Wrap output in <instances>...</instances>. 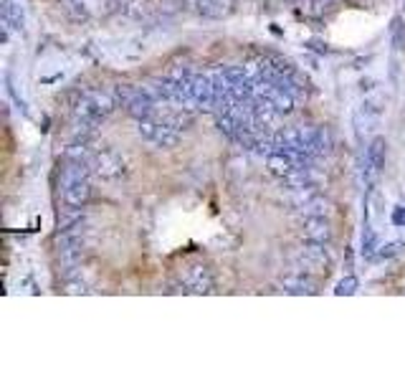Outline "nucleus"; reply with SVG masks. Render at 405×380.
<instances>
[{
  "instance_id": "nucleus-18",
  "label": "nucleus",
  "mask_w": 405,
  "mask_h": 380,
  "mask_svg": "<svg viewBox=\"0 0 405 380\" xmlns=\"http://www.w3.org/2000/svg\"><path fill=\"white\" fill-rule=\"evenodd\" d=\"M334 6H337V0H304L302 11L309 18H324L334 11Z\"/></svg>"
},
{
  "instance_id": "nucleus-9",
  "label": "nucleus",
  "mask_w": 405,
  "mask_h": 380,
  "mask_svg": "<svg viewBox=\"0 0 405 380\" xmlns=\"http://www.w3.org/2000/svg\"><path fill=\"white\" fill-rule=\"evenodd\" d=\"M61 200L66 205L69 211H81L86 203L91 200V183L89 178H81V180H74L61 185Z\"/></svg>"
},
{
  "instance_id": "nucleus-16",
  "label": "nucleus",
  "mask_w": 405,
  "mask_h": 380,
  "mask_svg": "<svg viewBox=\"0 0 405 380\" xmlns=\"http://www.w3.org/2000/svg\"><path fill=\"white\" fill-rule=\"evenodd\" d=\"M190 6H193V11L198 13L200 18L223 21L236 11V0H193Z\"/></svg>"
},
{
  "instance_id": "nucleus-10",
  "label": "nucleus",
  "mask_w": 405,
  "mask_h": 380,
  "mask_svg": "<svg viewBox=\"0 0 405 380\" xmlns=\"http://www.w3.org/2000/svg\"><path fill=\"white\" fill-rule=\"evenodd\" d=\"M382 115H385V107H382L380 99H365V102L360 104V109L355 112L357 132H372V129L380 125Z\"/></svg>"
},
{
  "instance_id": "nucleus-24",
  "label": "nucleus",
  "mask_w": 405,
  "mask_h": 380,
  "mask_svg": "<svg viewBox=\"0 0 405 380\" xmlns=\"http://www.w3.org/2000/svg\"><path fill=\"white\" fill-rule=\"evenodd\" d=\"M403 246L405 243L403 241H387V243H380V248H377V256L375 259H380V261H390V259H395L400 251H403Z\"/></svg>"
},
{
  "instance_id": "nucleus-5",
  "label": "nucleus",
  "mask_w": 405,
  "mask_h": 380,
  "mask_svg": "<svg viewBox=\"0 0 405 380\" xmlns=\"http://www.w3.org/2000/svg\"><path fill=\"white\" fill-rule=\"evenodd\" d=\"M137 134L145 139V142H150L152 147H158V150H172V147L180 145V132L172 129V127H168L165 122L155 120V117H150V120H137Z\"/></svg>"
},
{
  "instance_id": "nucleus-28",
  "label": "nucleus",
  "mask_w": 405,
  "mask_h": 380,
  "mask_svg": "<svg viewBox=\"0 0 405 380\" xmlns=\"http://www.w3.org/2000/svg\"><path fill=\"white\" fill-rule=\"evenodd\" d=\"M403 11H405V0H403Z\"/></svg>"
},
{
  "instance_id": "nucleus-21",
  "label": "nucleus",
  "mask_w": 405,
  "mask_h": 380,
  "mask_svg": "<svg viewBox=\"0 0 405 380\" xmlns=\"http://www.w3.org/2000/svg\"><path fill=\"white\" fill-rule=\"evenodd\" d=\"M64 292H66V294H89L91 289L81 277H71V274H69V277L64 279Z\"/></svg>"
},
{
  "instance_id": "nucleus-3",
  "label": "nucleus",
  "mask_w": 405,
  "mask_h": 380,
  "mask_svg": "<svg viewBox=\"0 0 405 380\" xmlns=\"http://www.w3.org/2000/svg\"><path fill=\"white\" fill-rule=\"evenodd\" d=\"M89 168H91V175H97L99 180H107V183H119L127 178V160L117 150H112V147H99V150H94V155H91L89 160Z\"/></svg>"
},
{
  "instance_id": "nucleus-1",
  "label": "nucleus",
  "mask_w": 405,
  "mask_h": 380,
  "mask_svg": "<svg viewBox=\"0 0 405 380\" xmlns=\"http://www.w3.org/2000/svg\"><path fill=\"white\" fill-rule=\"evenodd\" d=\"M276 147L286 150H299L309 157H324L332 150V134L322 129V127H284L274 132Z\"/></svg>"
},
{
  "instance_id": "nucleus-7",
  "label": "nucleus",
  "mask_w": 405,
  "mask_h": 380,
  "mask_svg": "<svg viewBox=\"0 0 405 380\" xmlns=\"http://www.w3.org/2000/svg\"><path fill=\"white\" fill-rule=\"evenodd\" d=\"M185 91H188L193 107L200 109H213L216 107V86L211 81V74H193L190 79L182 81Z\"/></svg>"
},
{
  "instance_id": "nucleus-15",
  "label": "nucleus",
  "mask_w": 405,
  "mask_h": 380,
  "mask_svg": "<svg viewBox=\"0 0 405 380\" xmlns=\"http://www.w3.org/2000/svg\"><path fill=\"white\" fill-rule=\"evenodd\" d=\"M302 234L307 241L327 243L332 241V224L327 216H304L302 218Z\"/></svg>"
},
{
  "instance_id": "nucleus-6",
  "label": "nucleus",
  "mask_w": 405,
  "mask_h": 380,
  "mask_svg": "<svg viewBox=\"0 0 405 380\" xmlns=\"http://www.w3.org/2000/svg\"><path fill=\"white\" fill-rule=\"evenodd\" d=\"M254 94L264 99V102L271 104L281 117L291 115V112H294V104H297V99L291 97L289 91L281 89L278 84H274L271 79H266V76H261L259 81H254Z\"/></svg>"
},
{
  "instance_id": "nucleus-27",
  "label": "nucleus",
  "mask_w": 405,
  "mask_h": 380,
  "mask_svg": "<svg viewBox=\"0 0 405 380\" xmlns=\"http://www.w3.org/2000/svg\"><path fill=\"white\" fill-rule=\"evenodd\" d=\"M352 3H365V0H352Z\"/></svg>"
},
{
  "instance_id": "nucleus-17",
  "label": "nucleus",
  "mask_w": 405,
  "mask_h": 380,
  "mask_svg": "<svg viewBox=\"0 0 405 380\" xmlns=\"http://www.w3.org/2000/svg\"><path fill=\"white\" fill-rule=\"evenodd\" d=\"M0 18H3V28L6 30H23L25 16L18 0H0Z\"/></svg>"
},
{
  "instance_id": "nucleus-12",
  "label": "nucleus",
  "mask_w": 405,
  "mask_h": 380,
  "mask_svg": "<svg viewBox=\"0 0 405 380\" xmlns=\"http://www.w3.org/2000/svg\"><path fill=\"white\" fill-rule=\"evenodd\" d=\"M158 6L152 0H122L119 16L127 23H147V21L155 18Z\"/></svg>"
},
{
  "instance_id": "nucleus-23",
  "label": "nucleus",
  "mask_w": 405,
  "mask_h": 380,
  "mask_svg": "<svg viewBox=\"0 0 405 380\" xmlns=\"http://www.w3.org/2000/svg\"><path fill=\"white\" fill-rule=\"evenodd\" d=\"M390 43H393L395 51L405 49V23H403V18L393 21V28H390Z\"/></svg>"
},
{
  "instance_id": "nucleus-19",
  "label": "nucleus",
  "mask_w": 405,
  "mask_h": 380,
  "mask_svg": "<svg viewBox=\"0 0 405 380\" xmlns=\"http://www.w3.org/2000/svg\"><path fill=\"white\" fill-rule=\"evenodd\" d=\"M377 248H380V241H377V234L372 226H365L363 234V259L372 261L377 256Z\"/></svg>"
},
{
  "instance_id": "nucleus-13",
  "label": "nucleus",
  "mask_w": 405,
  "mask_h": 380,
  "mask_svg": "<svg viewBox=\"0 0 405 380\" xmlns=\"http://www.w3.org/2000/svg\"><path fill=\"white\" fill-rule=\"evenodd\" d=\"M266 168H269L271 175H276L278 180L284 183V180H289L299 168H309V165H302L299 160H294L291 155H286L284 150H274L271 155L266 157Z\"/></svg>"
},
{
  "instance_id": "nucleus-22",
  "label": "nucleus",
  "mask_w": 405,
  "mask_h": 380,
  "mask_svg": "<svg viewBox=\"0 0 405 380\" xmlns=\"http://www.w3.org/2000/svg\"><path fill=\"white\" fill-rule=\"evenodd\" d=\"M188 8V0H160L158 3V13L160 16H177Z\"/></svg>"
},
{
  "instance_id": "nucleus-8",
  "label": "nucleus",
  "mask_w": 405,
  "mask_h": 380,
  "mask_svg": "<svg viewBox=\"0 0 405 380\" xmlns=\"http://www.w3.org/2000/svg\"><path fill=\"white\" fill-rule=\"evenodd\" d=\"M385 155H387V142L385 137H375L365 150V160H363V180L368 188L375 185L377 175L385 168Z\"/></svg>"
},
{
  "instance_id": "nucleus-11",
  "label": "nucleus",
  "mask_w": 405,
  "mask_h": 380,
  "mask_svg": "<svg viewBox=\"0 0 405 380\" xmlns=\"http://www.w3.org/2000/svg\"><path fill=\"white\" fill-rule=\"evenodd\" d=\"M278 287H281V292H286V294H297V296L317 294V282L312 279V274L299 272V269L291 274H284V277L278 279Z\"/></svg>"
},
{
  "instance_id": "nucleus-4",
  "label": "nucleus",
  "mask_w": 405,
  "mask_h": 380,
  "mask_svg": "<svg viewBox=\"0 0 405 380\" xmlns=\"http://www.w3.org/2000/svg\"><path fill=\"white\" fill-rule=\"evenodd\" d=\"M180 287L188 294H213L216 292V274L203 261H188L180 269Z\"/></svg>"
},
{
  "instance_id": "nucleus-2",
  "label": "nucleus",
  "mask_w": 405,
  "mask_h": 380,
  "mask_svg": "<svg viewBox=\"0 0 405 380\" xmlns=\"http://www.w3.org/2000/svg\"><path fill=\"white\" fill-rule=\"evenodd\" d=\"M294 264H297L299 272H307L312 277H322V274H329L332 269V256H329V248L327 243H317V241H307L297 248L294 253Z\"/></svg>"
},
{
  "instance_id": "nucleus-14",
  "label": "nucleus",
  "mask_w": 405,
  "mask_h": 380,
  "mask_svg": "<svg viewBox=\"0 0 405 380\" xmlns=\"http://www.w3.org/2000/svg\"><path fill=\"white\" fill-rule=\"evenodd\" d=\"M124 109H127V115L134 117V120H150V117L155 115V109H158V102H155V97H152L145 86H137V91H134L132 97L127 99V104H124Z\"/></svg>"
},
{
  "instance_id": "nucleus-20",
  "label": "nucleus",
  "mask_w": 405,
  "mask_h": 380,
  "mask_svg": "<svg viewBox=\"0 0 405 380\" xmlns=\"http://www.w3.org/2000/svg\"><path fill=\"white\" fill-rule=\"evenodd\" d=\"M357 289H360V282H357V277L347 274V277H342L337 282V287H334V294H337V296H352Z\"/></svg>"
},
{
  "instance_id": "nucleus-26",
  "label": "nucleus",
  "mask_w": 405,
  "mask_h": 380,
  "mask_svg": "<svg viewBox=\"0 0 405 380\" xmlns=\"http://www.w3.org/2000/svg\"><path fill=\"white\" fill-rule=\"evenodd\" d=\"M286 6H294V8H302L304 6V0H284Z\"/></svg>"
},
{
  "instance_id": "nucleus-25",
  "label": "nucleus",
  "mask_w": 405,
  "mask_h": 380,
  "mask_svg": "<svg viewBox=\"0 0 405 380\" xmlns=\"http://www.w3.org/2000/svg\"><path fill=\"white\" fill-rule=\"evenodd\" d=\"M393 224L395 226H405V203L395 205L393 208Z\"/></svg>"
}]
</instances>
